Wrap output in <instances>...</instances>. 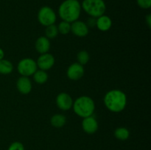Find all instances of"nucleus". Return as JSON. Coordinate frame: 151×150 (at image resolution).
<instances>
[{
  "instance_id": "nucleus-25",
  "label": "nucleus",
  "mask_w": 151,
  "mask_h": 150,
  "mask_svg": "<svg viewBox=\"0 0 151 150\" xmlns=\"http://www.w3.org/2000/svg\"><path fill=\"white\" fill-rule=\"evenodd\" d=\"M145 21L146 22H147L148 27L150 28V26H151V15L150 14H148L147 16H146Z\"/></svg>"
},
{
  "instance_id": "nucleus-23",
  "label": "nucleus",
  "mask_w": 151,
  "mask_h": 150,
  "mask_svg": "<svg viewBox=\"0 0 151 150\" xmlns=\"http://www.w3.org/2000/svg\"><path fill=\"white\" fill-rule=\"evenodd\" d=\"M7 150H25L24 145L20 142H16L12 143L10 145V146L8 147V149Z\"/></svg>"
},
{
  "instance_id": "nucleus-24",
  "label": "nucleus",
  "mask_w": 151,
  "mask_h": 150,
  "mask_svg": "<svg viewBox=\"0 0 151 150\" xmlns=\"http://www.w3.org/2000/svg\"><path fill=\"white\" fill-rule=\"evenodd\" d=\"M96 21H97V19L96 18L91 17L90 16L88 19V20H87V23L86 24L88 27H94V26H96Z\"/></svg>"
},
{
  "instance_id": "nucleus-15",
  "label": "nucleus",
  "mask_w": 151,
  "mask_h": 150,
  "mask_svg": "<svg viewBox=\"0 0 151 150\" xmlns=\"http://www.w3.org/2000/svg\"><path fill=\"white\" fill-rule=\"evenodd\" d=\"M66 122V119L63 115L55 114L50 119V123L54 127L60 128L65 125Z\"/></svg>"
},
{
  "instance_id": "nucleus-21",
  "label": "nucleus",
  "mask_w": 151,
  "mask_h": 150,
  "mask_svg": "<svg viewBox=\"0 0 151 150\" xmlns=\"http://www.w3.org/2000/svg\"><path fill=\"white\" fill-rule=\"evenodd\" d=\"M58 30L62 35H67L71 31V24L62 21L58 26Z\"/></svg>"
},
{
  "instance_id": "nucleus-16",
  "label": "nucleus",
  "mask_w": 151,
  "mask_h": 150,
  "mask_svg": "<svg viewBox=\"0 0 151 150\" xmlns=\"http://www.w3.org/2000/svg\"><path fill=\"white\" fill-rule=\"evenodd\" d=\"M13 70V66L7 60H0V74H9L11 73Z\"/></svg>"
},
{
  "instance_id": "nucleus-14",
  "label": "nucleus",
  "mask_w": 151,
  "mask_h": 150,
  "mask_svg": "<svg viewBox=\"0 0 151 150\" xmlns=\"http://www.w3.org/2000/svg\"><path fill=\"white\" fill-rule=\"evenodd\" d=\"M112 21L110 18L106 15L100 16L97 18V21H96V26L98 28L99 30L106 32L109 30L111 27Z\"/></svg>"
},
{
  "instance_id": "nucleus-19",
  "label": "nucleus",
  "mask_w": 151,
  "mask_h": 150,
  "mask_svg": "<svg viewBox=\"0 0 151 150\" xmlns=\"http://www.w3.org/2000/svg\"><path fill=\"white\" fill-rule=\"evenodd\" d=\"M46 37L48 39H52L55 38L58 34V26L55 24L50 25V26H46L45 29Z\"/></svg>"
},
{
  "instance_id": "nucleus-10",
  "label": "nucleus",
  "mask_w": 151,
  "mask_h": 150,
  "mask_svg": "<svg viewBox=\"0 0 151 150\" xmlns=\"http://www.w3.org/2000/svg\"><path fill=\"white\" fill-rule=\"evenodd\" d=\"M71 32L78 37H85L88 33V27L85 22L77 20L71 24Z\"/></svg>"
},
{
  "instance_id": "nucleus-17",
  "label": "nucleus",
  "mask_w": 151,
  "mask_h": 150,
  "mask_svg": "<svg viewBox=\"0 0 151 150\" xmlns=\"http://www.w3.org/2000/svg\"><path fill=\"white\" fill-rule=\"evenodd\" d=\"M33 79L36 83L38 84H44L48 79V74L46 72V71H43L39 69L37 70L33 74Z\"/></svg>"
},
{
  "instance_id": "nucleus-3",
  "label": "nucleus",
  "mask_w": 151,
  "mask_h": 150,
  "mask_svg": "<svg viewBox=\"0 0 151 150\" xmlns=\"http://www.w3.org/2000/svg\"><path fill=\"white\" fill-rule=\"evenodd\" d=\"M75 114L81 118L92 116L95 109V104L92 99L86 96H82L76 99L72 104Z\"/></svg>"
},
{
  "instance_id": "nucleus-12",
  "label": "nucleus",
  "mask_w": 151,
  "mask_h": 150,
  "mask_svg": "<svg viewBox=\"0 0 151 150\" xmlns=\"http://www.w3.org/2000/svg\"><path fill=\"white\" fill-rule=\"evenodd\" d=\"M16 87L22 94H28L32 91V82L28 76H22L17 80Z\"/></svg>"
},
{
  "instance_id": "nucleus-9",
  "label": "nucleus",
  "mask_w": 151,
  "mask_h": 150,
  "mask_svg": "<svg viewBox=\"0 0 151 150\" xmlns=\"http://www.w3.org/2000/svg\"><path fill=\"white\" fill-rule=\"evenodd\" d=\"M56 104L62 110H68L72 107L73 100L66 93H60L56 97Z\"/></svg>"
},
{
  "instance_id": "nucleus-5",
  "label": "nucleus",
  "mask_w": 151,
  "mask_h": 150,
  "mask_svg": "<svg viewBox=\"0 0 151 150\" xmlns=\"http://www.w3.org/2000/svg\"><path fill=\"white\" fill-rule=\"evenodd\" d=\"M55 12L52 8L48 6H44L39 10L38 13V20L41 25L44 26L55 24L56 21Z\"/></svg>"
},
{
  "instance_id": "nucleus-7",
  "label": "nucleus",
  "mask_w": 151,
  "mask_h": 150,
  "mask_svg": "<svg viewBox=\"0 0 151 150\" xmlns=\"http://www.w3.org/2000/svg\"><path fill=\"white\" fill-rule=\"evenodd\" d=\"M36 64L39 69L43 71H47L51 69L55 64V57L50 53L42 54L38 58Z\"/></svg>"
},
{
  "instance_id": "nucleus-6",
  "label": "nucleus",
  "mask_w": 151,
  "mask_h": 150,
  "mask_svg": "<svg viewBox=\"0 0 151 150\" xmlns=\"http://www.w3.org/2000/svg\"><path fill=\"white\" fill-rule=\"evenodd\" d=\"M19 73L22 76H29L33 75V74L38 69L36 62L31 58H24L19 62L17 66Z\"/></svg>"
},
{
  "instance_id": "nucleus-18",
  "label": "nucleus",
  "mask_w": 151,
  "mask_h": 150,
  "mask_svg": "<svg viewBox=\"0 0 151 150\" xmlns=\"http://www.w3.org/2000/svg\"><path fill=\"white\" fill-rule=\"evenodd\" d=\"M114 136L119 141H125L130 136V132L125 127H118L114 131Z\"/></svg>"
},
{
  "instance_id": "nucleus-13",
  "label": "nucleus",
  "mask_w": 151,
  "mask_h": 150,
  "mask_svg": "<svg viewBox=\"0 0 151 150\" xmlns=\"http://www.w3.org/2000/svg\"><path fill=\"white\" fill-rule=\"evenodd\" d=\"M35 49L40 54H45L49 51L50 49V39L45 36L39 37L35 41Z\"/></svg>"
},
{
  "instance_id": "nucleus-2",
  "label": "nucleus",
  "mask_w": 151,
  "mask_h": 150,
  "mask_svg": "<svg viewBox=\"0 0 151 150\" xmlns=\"http://www.w3.org/2000/svg\"><path fill=\"white\" fill-rule=\"evenodd\" d=\"M103 100L106 107L113 113H120L127 104L126 95L120 90L109 91L106 93Z\"/></svg>"
},
{
  "instance_id": "nucleus-22",
  "label": "nucleus",
  "mask_w": 151,
  "mask_h": 150,
  "mask_svg": "<svg viewBox=\"0 0 151 150\" xmlns=\"http://www.w3.org/2000/svg\"><path fill=\"white\" fill-rule=\"evenodd\" d=\"M137 3L142 9H149L151 6V0H137Z\"/></svg>"
},
{
  "instance_id": "nucleus-26",
  "label": "nucleus",
  "mask_w": 151,
  "mask_h": 150,
  "mask_svg": "<svg viewBox=\"0 0 151 150\" xmlns=\"http://www.w3.org/2000/svg\"><path fill=\"white\" fill-rule=\"evenodd\" d=\"M4 51H3V50L0 48V60H2V59L4 58Z\"/></svg>"
},
{
  "instance_id": "nucleus-4",
  "label": "nucleus",
  "mask_w": 151,
  "mask_h": 150,
  "mask_svg": "<svg viewBox=\"0 0 151 150\" xmlns=\"http://www.w3.org/2000/svg\"><path fill=\"white\" fill-rule=\"evenodd\" d=\"M81 8L91 17L98 18L104 15L106 4L104 0H83Z\"/></svg>"
},
{
  "instance_id": "nucleus-11",
  "label": "nucleus",
  "mask_w": 151,
  "mask_h": 150,
  "mask_svg": "<svg viewBox=\"0 0 151 150\" xmlns=\"http://www.w3.org/2000/svg\"><path fill=\"white\" fill-rule=\"evenodd\" d=\"M82 127L84 132L87 134H94L98 129L97 121L92 116L84 118L82 121Z\"/></svg>"
},
{
  "instance_id": "nucleus-20",
  "label": "nucleus",
  "mask_w": 151,
  "mask_h": 150,
  "mask_svg": "<svg viewBox=\"0 0 151 150\" xmlns=\"http://www.w3.org/2000/svg\"><path fill=\"white\" fill-rule=\"evenodd\" d=\"M89 54L85 50H83V51H79L78 53V55H77V59H78V63L79 64L82 65H86L88 63V60H89Z\"/></svg>"
},
{
  "instance_id": "nucleus-8",
  "label": "nucleus",
  "mask_w": 151,
  "mask_h": 150,
  "mask_svg": "<svg viewBox=\"0 0 151 150\" xmlns=\"http://www.w3.org/2000/svg\"><path fill=\"white\" fill-rule=\"evenodd\" d=\"M84 74L83 66L78 63L71 64L66 71V75L71 80L76 81L81 79Z\"/></svg>"
},
{
  "instance_id": "nucleus-1",
  "label": "nucleus",
  "mask_w": 151,
  "mask_h": 150,
  "mask_svg": "<svg viewBox=\"0 0 151 150\" xmlns=\"http://www.w3.org/2000/svg\"><path fill=\"white\" fill-rule=\"evenodd\" d=\"M81 10V4L78 0H65L59 6L58 15L62 21L72 23L78 20Z\"/></svg>"
}]
</instances>
